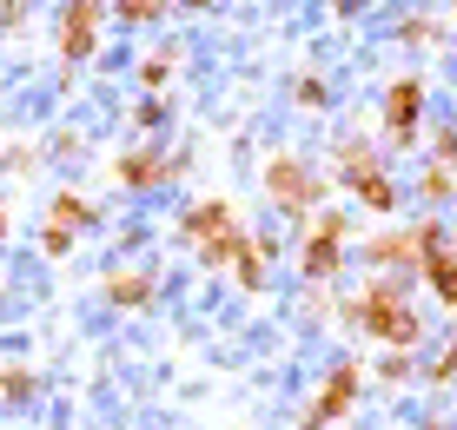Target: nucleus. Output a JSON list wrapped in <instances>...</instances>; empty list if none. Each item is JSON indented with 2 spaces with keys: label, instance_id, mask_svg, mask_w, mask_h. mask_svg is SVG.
I'll list each match as a JSON object with an SVG mask.
<instances>
[{
  "label": "nucleus",
  "instance_id": "nucleus-1",
  "mask_svg": "<svg viewBox=\"0 0 457 430\" xmlns=\"http://www.w3.org/2000/svg\"><path fill=\"white\" fill-rule=\"evenodd\" d=\"M411 285L404 278H391V272H378L365 292L345 305V325H358L365 338H378V344H391V351H411V344L424 338V318L411 311Z\"/></svg>",
  "mask_w": 457,
  "mask_h": 430
},
{
  "label": "nucleus",
  "instance_id": "nucleus-2",
  "mask_svg": "<svg viewBox=\"0 0 457 430\" xmlns=\"http://www.w3.org/2000/svg\"><path fill=\"white\" fill-rule=\"evenodd\" d=\"M179 238L199 252V265H212V272H226L232 265V252H239V212H232L226 199H199V205H186V219H179Z\"/></svg>",
  "mask_w": 457,
  "mask_h": 430
},
{
  "label": "nucleus",
  "instance_id": "nucleus-3",
  "mask_svg": "<svg viewBox=\"0 0 457 430\" xmlns=\"http://www.w3.org/2000/svg\"><path fill=\"white\" fill-rule=\"evenodd\" d=\"M265 193L286 205V212H312V205L325 199V172H312L305 159L278 153V159H265Z\"/></svg>",
  "mask_w": 457,
  "mask_h": 430
},
{
  "label": "nucleus",
  "instance_id": "nucleus-4",
  "mask_svg": "<svg viewBox=\"0 0 457 430\" xmlns=\"http://www.w3.org/2000/svg\"><path fill=\"white\" fill-rule=\"evenodd\" d=\"M358 377H365V371H358L352 358H345V364H332V371L319 377V391H312V404H305V430H319V424H338L345 410L358 404Z\"/></svg>",
  "mask_w": 457,
  "mask_h": 430
},
{
  "label": "nucleus",
  "instance_id": "nucleus-5",
  "mask_svg": "<svg viewBox=\"0 0 457 430\" xmlns=\"http://www.w3.org/2000/svg\"><path fill=\"white\" fill-rule=\"evenodd\" d=\"M100 27H106V7H93V0L60 7V60H67V67H87V60L100 54Z\"/></svg>",
  "mask_w": 457,
  "mask_h": 430
},
{
  "label": "nucleus",
  "instance_id": "nucleus-6",
  "mask_svg": "<svg viewBox=\"0 0 457 430\" xmlns=\"http://www.w3.org/2000/svg\"><path fill=\"white\" fill-rule=\"evenodd\" d=\"M418 120H424V79H391L385 87V126L398 146H418Z\"/></svg>",
  "mask_w": 457,
  "mask_h": 430
},
{
  "label": "nucleus",
  "instance_id": "nucleus-7",
  "mask_svg": "<svg viewBox=\"0 0 457 430\" xmlns=\"http://www.w3.org/2000/svg\"><path fill=\"white\" fill-rule=\"evenodd\" d=\"M100 298L113 311H146L153 298H160V285H153V272H139V265H113V272L100 278Z\"/></svg>",
  "mask_w": 457,
  "mask_h": 430
},
{
  "label": "nucleus",
  "instance_id": "nucleus-8",
  "mask_svg": "<svg viewBox=\"0 0 457 430\" xmlns=\"http://www.w3.org/2000/svg\"><path fill=\"white\" fill-rule=\"evenodd\" d=\"M113 179L126 186V193H153V186H172V172H166V153L133 146V153H120V159H113Z\"/></svg>",
  "mask_w": 457,
  "mask_h": 430
},
{
  "label": "nucleus",
  "instance_id": "nucleus-9",
  "mask_svg": "<svg viewBox=\"0 0 457 430\" xmlns=\"http://www.w3.org/2000/svg\"><path fill=\"white\" fill-rule=\"evenodd\" d=\"M272 252H278V245H272V238H259V232H245V238H239V252H232V265H226V272H232V278H239V285H245V292H259V285H265V272H272Z\"/></svg>",
  "mask_w": 457,
  "mask_h": 430
},
{
  "label": "nucleus",
  "instance_id": "nucleus-10",
  "mask_svg": "<svg viewBox=\"0 0 457 430\" xmlns=\"http://www.w3.org/2000/svg\"><path fill=\"white\" fill-rule=\"evenodd\" d=\"M345 186H352V193L365 199L371 212H391V205H398V186L385 179V166H378V159H365V166H352V172H345Z\"/></svg>",
  "mask_w": 457,
  "mask_h": 430
},
{
  "label": "nucleus",
  "instance_id": "nucleus-11",
  "mask_svg": "<svg viewBox=\"0 0 457 430\" xmlns=\"http://www.w3.org/2000/svg\"><path fill=\"white\" fill-rule=\"evenodd\" d=\"M93 219H100V205L80 199V193H54V199H46V226H54V232H73V238H80Z\"/></svg>",
  "mask_w": 457,
  "mask_h": 430
},
{
  "label": "nucleus",
  "instance_id": "nucleus-12",
  "mask_svg": "<svg viewBox=\"0 0 457 430\" xmlns=\"http://www.w3.org/2000/svg\"><path fill=\"white\" fill-rule=\"evenodd\" d=\"M338 259H345V245H338V238H319V232L305 238V278L319 285V292L338 278Z\"/></svg>",
  "mask_w": 457,
  "mask_h": 430
},
{
  "label": "nucleus",
  "instance_id": "nucleus-13",
  "mask_svg": "<svg viewBox=\"0 0 457 430\" xmlns=\"http://www.w3.org/2000/svg\"><path fill=\"white\" fill-rule=\"evenodd\" d=\"M418 272H424V285H431V298H437V305H457V259H451V252L424 259Z\"/></svg>",
  "mask_w": 457,
  "mask_h": 430
},
{
  "label": "nucleus",
  "instance_id": "nucleus-14",
  "mask_svg": "<svg viewBox=\"0 0 457 430\" xmlns=\"http://www.w3.org/2000/svg\"><path fill=\"white\" fill-rule=\"evenodd\" d=\"M40 397V377L27 371V364H7V371H0V404H34Z\"/></svg>",
  "mask_w": 457,
  "mask_h": 430
},
{
  "label": "nucleus",
  "instance_id": "nucleus-15",
  "mask_svg": "<svg viewBox=\"0 0 457 430\" xmlns=\"http://www.w3.org/2000/svg\"><path fill=\"white\" fill-rule=\"evenodd\" d=\"M172 67H179V46H153V54L146 60H139V79H146V87H166V79H172Z\"/></svg>",
  "mask_w": 457,
  "mask_h": 430
},
{
  "label": "nucleus",
  "instance_id": "nucleus-16",
  "mask_svg": "<svg viewBox=\"0 0 457 430\" xmlns=\"http://www.w3.org/2000/svg\"><path fill=\"white\" fill-rule=\"evenodd\" d=\"M120 27H153L160 13H172V7H160V0H120V7H106Z\"/></svg>",
  "mask_w": 457,
  "mask_h": 430
},
{
  "label": "nucleus",
  "instance_id": "nucleus-17",
  "mask_svg": "<svg viewBox=\"0 0 457 430\" xmlns=\"http://www.w3.org/2000/svg\"><path fill=\"white\" fill-rule=\"evenodd\" d=\"M451 186H457L451 172H445V166H431V172L418 179V199H424V205H445V199H451Z\"/></svg>",
  "mask_w": 457,
  "mask_h": 430
},
{
  "label": "nucleus",
  "instance_id": "nucleus-18",
  "mask_svg": "<svg viewBox=\"0 0 457 430\" xmlns=\"http://www.w3.org/2000/svg\"><path fill=\"white\" fill-rule=\"evenodd\" d=\"M133 126H139V133H160V126H166V106H160V100H139V106H133Z\"/></svg>",
  "mask_w": 457,
  "mask_h": 430
},
{
  "label": "nucleus",
  "instance_id": "nucleus-19",
  "mask_svg": "<svg viewBox=\"0 0 457 430\" xmlns=\"http://www.w3.org/2000/svg\"><path fill=\"white\" fill-rule=\"evenodd\" d=\"M312 232H319V238H338V245H345V232H352V219H345V212H319V219H312Z\"/></svg>",
  "mask_w": 457,
  "mask_h": 430
},
{
  "label": "nucleus",
  "instance_id": "nucleus-20",
  "mask_svg": "<svg viewBox=\"0 0 457 430\" xmlns=\"http://www.w3.org/2000/svg\"><path fill=\"white\" fill-rule=\"evenodd\" d=\"M40 252H46V259H67V252H73V232H54V226H40Z\"/></svg>",
  "mask_w": 457,
  "mask_h": 430
},
{
  "label": "nucleus",
  "instance_id": "nucleus-21",
  "mask_svg": "<svg viewBox=\"0 0 457 430\" xmlns=\"http://www.w3.org/2000/svg\"><path fill=\"white\" fill-rule=\"evenodd\" d=\"M431 146H437V159H445V172H451V166H457V126H437Z\"/></svg>",
  "mask_w": 457,
  "mask_h": 430
},
{
  "label": "nucleus",
  "instance_id": "nucleus-22",
  "mask_svg": "<svg viewBox=\"0 0 457 430\" xmlns=\"http://www.w3.org/2000/svg\"><path fill=\"white\" fill-rule=\"evenodd\" d=\"M378 377H385V385H404V377H411V358H404V351H391L385 364H378Z\"/></svg>",
  "mask_w": 457,
  "mask_h": 430
},
{
  "label": "nucleus",
  "instance_id": "nucleus-23",
  "mask_svg": "<svg viewBox=\"0 0 457 430\" xmlns=\"http://www.w3.org/2000/svg\"><path fill=\"white\" fill-rule=\"evenodd\" d=\"M292 100H298V106H325V79H312V73H305V79L292 87Z\"/></svg>",
  "mask_w": 457,
  "mask_h": 430
},
{
  "label": "nucleus",
  "instance_id": "nucleus-24",
  "mask_svg": "<svg viewBox=\"0 0 457 430\" xmlns=\"http://www.w3.org/2000/svg\"><path fill=\"white\" fill-rule=\"evenodd\" d=\"M451 377H457V344H445L437 364H431V385H451Z\"/></svg>",
  "mask_w": 457,
  "mask_h": 430
},
{
  "label": "nucleus",
  "instance_id": "nucleus-25",
  "mask_svg": "<svg viewBox=\"0 0 457 430\" xmlns=\"http://www.w3.org/2000/svg\"><path fill=\"white\" fill-rule=\"evenodd\" d=\"M27 13H34V7H21V0H7V7H0V34H21V27H27Z\"/></svg>",
  "mask_w": 457,
  "mask_h": 430
},
{
  "label": "nucleus",
  "instance_id": "nucleus-26",
  "mask_svg": "<svg viewBox=\"0 0 457 430\" xmlns=\"http://www.w3.org/2000/svg\"><path fill=\"white\" fill-rule=\"evenodd\" d=\"M0 245H7V212H0Z\"/></svg>",
  "mask_w": 457,
  "mask_h": 430
},
{
  "label": "nucleus",
  "instance_id": "nucleus-27",
  "mask_svg": "<svg viewBox=\"0 0 457 430\" xmlns=\"http://www.w3.org/2000/svg\"><path fill=\"white\" fill-rule=\"evenodd\" d=\"M424 430H445V424H424Z\"/></svg>",
  "mask_w": 457,
  "mask_h": 430
},
{
  "label": "nucleus",
  "instance_id": "nucleus-28",
  "mask_svg": "<svg viewBox=\"0 0 457 430\" xmlns=\"http://www.w3.org/2000/svg\"><path fill=\"white\" fill-rule=\"evenodd\" d=\"M451 245H457V238H451ZM451 259H457V252H451Z\"/></svg>",
  "mask_w": 457,
  "mask_h": 430
}]
</instances>
